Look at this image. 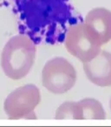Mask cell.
<instances>
[{"mask_svg": "<svg viewBox=\"0 0 111 127\" xmlns=\"http://www.w3.org/2000/svg\"><path fill=\"white\" fill-rule=\"evenodd\" d=\"M74 66L64 58H54L45 64L42 71L43 85L54 94H64L74 87L76 82Z\"/></svg>", "mask_w": 111, "mask_h": 127, "instance_id": "cell-2", "label": "cell"}, {"mask_svg": "<svg viewBox=\"0 0 111 127\" xmlns=\"http://www.w3.org/2000/svg\"><path fill=\"white\" fill-rule=\"evenodd\" d=\"M64 44L67 51L83 63L90 61L102 51V46L89 35L84 23L71 25L68 29Z\"/></svg>", "mask_w": 111, "mask_h": 127, "instance_id": "cell-4", "label": "cell"}, {"mask_svg": "<svg viewBox=\"0 0 111 127\" xmlns=\"http://www.w3.org/2000/svg\"><path fill=\"white\" fill-rule=\"evenodd\" d=\"M82 107L83 119H99L106 118V112L102 104L95 98H84L79 101Z\"/></svg>", "mask_w": 111, "mask_h": 127, "instance_id": "cell-7", "label": "cell"}, {"mask_svg": "<svg viewBox=\"0 0 111 127\" xmlns=\"http://www.w3.org/2000/svg\"><path fill=\"white\" fill-rule=\"evenodd\" d=\"M56 119H83L82 107L79 102H64L56 111Z\"/></svg>", "mask_w": 111, "mask_h": 127, "instance_id": "cell-8", "label": "cell"}, {"mask_svg": "<svg viewBox=\"0 0 111 127\" xmlns=\"http://www.w3.org/2000/svg\"><path fill=\"white\" fill-rule=\"evenodd\" d=\"M41 101V93L35 85L29 84L18 87L9 94L4 101V109L9 119L31 118Z\"/></svg>", "mask_w": 111, "mask_h": 127, "instance_id": "cell-3", "label": "cell"}, {"mask_svg": "<svg viewBox=\"0 0 111 127\" xmlns=\"http://www.w3.org/2000/svg\"><path fill=\"white\" fill-rule=\"evenodd\" d=\"M84 25L89 35L101 46L111 40V11L106 8H95L85 18Z\"/></svg>", "mask_w": 111, "mask_h": 127, "instance_id": "cell-5", "label": "cell"}, {"mask_svg": "<svg viewBox=\"0 0 111 127\" xmlns=\"http://www.w3.org/2000/svg\"><path fill=\"white\" fill-rule=\"evenodd\" d=\"M37 53L34 42L26 35H17L9 39L1 54V67L9 78L18 80L31 70Z\"/></svg>", "mask_w": 111, "mask_h": 127, "instance_id": "cell-1", "label": "cell"}, {"mask_svg": "<svg viewBox=\"0 0 111 127\" xmlns=\"http://www.w3.org/2000/svg\"><path fill=\"white\" fill-rule=\"evenodd\" d=\"M109 106H110V110H111V98H110V102H109Z\"/></svg>", "mask_w": 111, "mask_h": 127, "instance_id": "cell-9", "label": "cell"}, {"mask_svg": "<svg viewBox=\"0 0 111 127\" xmlns=\"http://www.w3.org/2000/svg\"><path fill=\"white\" fill-rule=\"evenodd\" d=\"M83 71L92 84L100 87L111 86V53L101 51L93 59L83 63Z\"/></svg>", "mask_w": 111, "mask_h": 127, "instance_id": "cell-6", "label": "cell"}]
</instances>
